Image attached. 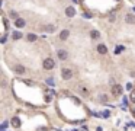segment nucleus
Listing matches in <instances>:
<instances>
[{"label": "nucleus", "instance_id": "obj_10", "mask_svg": "<svg viewBox=\"0 0 135 131\" xmlns=\"http://www.w3.org/2000/svg\"><path fill=\"white\" fill-rule=\"evenodd\" d=\"M125 21H126V23H135V16L134 15H126Z\"/></svg>", "mask_w": 135, "mask_h": 131}, {"label": "nucleus", "instance_id": "obj_12", "mask_svg": "<svg viewBox=\"0 0 135 131\" xmlns=\"http://www.w3.org/2000/svg\"><path fill=\"white\" fill-rule=\"evenodd\" d=\"M15 72L18 73V74H22V73H25V67H23V66H16Z\"/></svg>", "mask_w": 135, "mask_h": 131}, {"label": "nucleus", "instance_id": "obj_1", "mask_svg": "<svg viewBox=\"0 0 135 131\" xmlns=\"http://www.w3.org/2000/svg\"><path fill=\"white\" fill-rule=\"evenodd\" d=\"M61 77H63L64 80H70V79L73 77V72L70 69H63L61 70Z\"/></svg>", "mask_w": 135, "mask_h": 131}, {"label": "nucleus", "instance_id": "obj_15", "mask_svg": "<svg viewBox=\"0 0 135 131\" xmlns=\"http://www.w3.org/2000/svg\"><path fill=\"white\" fill-rule=\"evenodd\" d=\"M35 39H36V35H34V34H29L28 35V41H29V42H34Z\"/></svg>", "mask_w": 135, "mask_h": 131}, {"label": "nucleus", "instance_id": "obj_11", "mask_svg": "<svg viewBox=\"0 0 135 131\" xmlns=\"http://www.w3.org/2000/svg\"><path fill=\"white\" fill-rule=\"evenodd\" d=\"M80 93H82L83 96H89V89L86 86H80Z\"/></svg>", "mask_w": 135, "mask_h": 131}, {"label": "nucleus", "instance_id": "obj_5", "mask_svg": "<svg viewBox=\"0 0 135 131\" xmlns=\"http://www.w3.org/2000/svg\"><path fill=\"white\" fill-rule=\"evenodd\" d=\"M57 56H58V58H60V60H67V56H68V53H67L66 50H58Z\"/></svg>", "mask_w": 135, "mask_h": 131}, {"label": "nucleus", "instance_id": "obj_3", "mask_svg": "<svg viewBox=\"0 0 135 131\" xmlns=\"http://www.w3.org/2000/svg\"><path fill=\"white\" fill-rule=\"evenodd\" d=\"M112 95L113 96H121L122 95V86L121 84H115L112 87Z\"/></svg>", "mask_w": 135, "mask_h": 131}, {"label": "nucleus", "instance_id": "obj_8", "mask_svg": "<svg viewBox=\"0 0 135 131\" xmlns=\"http://www.w3.org/2000/svg\"><path fill=\"white\" fill-rule=\"evenodd\" d=\"M10 122H12V125H13V127H16V128H19V127H20V119H19L18 117H13V118H12V121H10Z\"/></svg>", "mask_w": 135, "mask_h": 131}, {"label": "nucleus", "instance_id": "obj_2", "mask_svg": "<svg viewBox=\"0 0 135 131\" xmlns=\"http://www.w3.org/2000/svg\"><path fill=\"white\" fill-rule=\"evenodd\" d=\"M54 67H55V63H54L52 58H47L44 61V69L45 70H52Z\"/></svg>", "mask_w": 135, "mask_h": 131}, {"label": "nucleus", "instance_id": "obj_18", "mask_svg": "<svg viewBox=\"0 0 135 131\" xmlns=\"http://www.w3.org/2000/svg\"><path fill=\"white\" fill-rule=\"evenodd\" d=\"M100 100H102V102H106L107 96H106V95H100Z\"/></svg>", "mask_w": 135, "mask_h": 131}, {"label": "nucleus", "instance_id": "obj_14", "mask_svg": "<svg viewBox=\"0 0 135 131\" xmlns=\"http://www.w3.org/2000/svg\"><path fill=\"white\" fill-rule=\"evenodd\" d=\"M90 37L93 38V39H98V38L100 37V34H99L98 31H91V32H90Z\"/></svg>", "mask_w": 135, "mask_h": 131}, {"label": "nucleus", "instance_id": "obj_6", "mask_svg": "<svg viewBox=\"0 0 135 131\" xmlns=\"http://www.w3.org/2000/svg\"><path fill=\"white\" fill-rule=\"evenodd\" d=\"M15 25H16V28H23V26L26 25V22L23 21L22 18H18V19L15 21Z\"/></svg>", "mask_w": 135, "mask_h": 131}, {"label": "nucleus", "instance_id": "obj_7", "mask_svg": "<svg viewBox=\"0 0 135 131\" xmlns=\"http://www.w3.org/2000/svg\"><path fill=\"white\" fill-rule=\"evenodd\" d=\"M66 15L68 16V18H73V16L75 15V9H74V7H67V9H66Z\"/></svg>", "mask_w": 135, "mask_h": 131}, {"label": "nucleus", "instance_id": "obj_13", "mask_svg": "<svg viewBox=\"0 0 135 131\" xmlns=\"http://www.w3.org/2000/svg\"><path fill=\"white\" fill-rule=\"evenodd\" d=\"M12 38H13V39H20V38H22V34L18 32V31H15V32H13V35H12Z\"/></svg>", "mask_w": 135, "mask_h": 131}, {"label": "nucleus", "instance_id": "obj_16", "mask_svg": "<svg viewBox=\"0 0 135 131\" xmlns=\"http://www.w3.org/2000/svg\"><path fill=\"white\" fill-rule=\"evenodd\" d=\"M47 31L48 32H54V31H55V28H54L52 25H47Z\"/></svg>", "mask_w": 135, "mask_h": 131}, {"label": "nucleus", "instance_id": "obj_4", "mask_svg": "<svg viewBox=\"0 0 135 131\" xmlns=\"http://www.w3.org/2000/svg\"><path fill=\"white\" fill-rule=\"evenodd\" d=\"M98 53L102 54V56H105V54L107 53V47L105 45V44H99L98 45Z\"/></svg>", "mask_w": 135, "mask_h": 131}, {"label": "nucleus", "instance_id": "obj_19", "mask_svg": "<svg viewBox=\"0 0 135 131\" xmlns=\"http://www.w3.org/2000/svg\"><path fill=\"white\" fill-rule=\"evenodd\" d=\"M36 131H47V128H45V127H42V128H38Z\"/></svg>", "mask_w": 135, "mask_h": 131}, {"label": "nucleus", "instance_id": "obj_9", "mask_svg": "<svg viewBox=\"0 0 135 131\" xmlns=\"http://www.w3.org/2000/svg\"><path fill=\"white\" fill-rule=\"evenodd\" d=\"M68 35H70V32L67 31V29H64V31H61V34H60V39L66 41L67 38H68Z\"/></svg>", "mask_w": 135, "mask_h": 131}, {"label": "nucleus", "instance_id": "obj_17", "mask_svg": "<svg viewBox=\"0 0 135 131\" xmlns=\"http://www.w3.org/2000/svg\"><path fill=\"white\" fill-rule=\"evenodd\" d=\"M129 99H131L132 102H135V90L131 92V96H129Z\"/></svg>", "mask_w": 135, "mask_h": 131}]
</instances>
